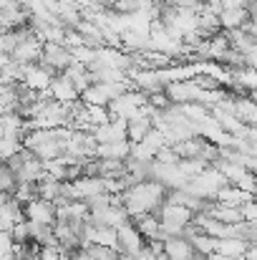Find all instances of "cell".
<instances>
[{"mask_svg": "<svg viewBox=\"0 0 257 260\" xmlns=\"http://www.w3.org/2000/svg\"><path fill=\"white\" fill-rule=\"evenodd\" d=\"M116 200L124 205L129 217L134 220L139 215L157 212L164 205V200H167V187H162L157 179H141V182L126 187L124 192H119Z\"/></svg>", "mask_w": 257, "mask_h": 260, "instance_id": "cell-1", "label": "cell"}, {"mask_svg": "<svg viewBox=\"0 0 257 260\" xmlns=\"http://www.w3.org/2000/svg\"><path fill=\"white\" fill-rule=\"evenodd\" d=\"M41 51H43V41H41L35 33H30L25 41H20V43H18L13 51H10V61H13V63H18V66L38 63Z\"/></svg>", "mask_w": 257, "mask_h": 260, "instance_id": "cell-3", "label": "cell"}, {"mask_svg": "<svg viewBox=\"0 0 257 260\" xmlns=\"http://www.w3.org/2000/svg\"><path fill=\"white\" fill-rule=\"evenodd\" d=\"M242 53V58H245V66L247 69H257V41L255 43H250L245 51H240Z\"/></svg>", "mask_w": 257, "mask_h": 260, "instance_id": "cell-11", "label": "cell"}, {"mask_svg": "<svg viewBox=\"0 0 257 260\" xmlns=\"http://www.w3.org/2000/svg\"><path fill=\"white\" fill-rule=\"evenodd\" d=\"M20 149H23V137H10V134L0 137V165H5Z\"/></svg>", "mask_w": 257, "mask_h": 260, "instance_id": "cell-8", "label": "cell"}, {"mask_svg": "<svg viewBox=\"0 0 257 260\" xmlns=\"http://www.w3.org/2000/svg\"><path fill=\"white\" fill-rule=\"evenodd\" d=\"M15 187H18V177L13 174V170H10L8 165H0V192L13 194Z\"/></svg>", "mask_w": 257, "mask_h": 260, "instance_id": "cell-9", "label": "cell"}, {"mask_svg": "<svg viewBox=\"0 0 257 260\" xmlns=\"http://www.w3.org/2000/svg\"><path fill=\"white\" fill-rule=\"evenodd\" d=\"M51 99L61 101V104H76L81 99V91L76 88V84L66 76V74H56L53 81H51V88H48Z\"/></svg>", "mask_w": 257, "mask_h": 260, "instance_id": "cell-6", "label": "cell"}, {"mask_svg": "<svg viewBox=\"0 0 257 260\" xmlns=\"http://www.w3.org/2000/svg\"><path fill=\"white\" fill-rule=\"evenodd\" d=\"M53 76H56V74H51V71H48L46 66H41V63H28V66H23V84L30 88V91H38V93L48 91Z\"/></svg>", "mask_w": 257, "mask_h": 260, "instance_id": "cell-4", "label": "cell"}, {"mask_svg": "<svg viewBox=\"0 0 257 260\" xmlns=\"http://www.w3.org/2000/svg\"><path fill=\"white\" fill-rule=\"evenodd\" d=\"M23 207H25V220L43 222V225H53L56 222V202H51L46 197H35V200H30Z\"/></svg>", "mask_w": 257, "mask_h": 260, "instance_id": "cell-5", "label": "cell"}, {"mask_svg": "<svg viewBox=\"0 0 257 260\" xmlns=\"http://www.w3.org/2000/svg\"><path fill=\"white\" fill-rule=\"evenodd\" d=\"M74 61H76V58H74L71 46H66V43H56V41L43 43V51H41V58H38V63L46 66L51 74H63Z\"/></svg>", "mask_w": 257, "mask_h": 260, "instance_id": "cell-2", "label": "cell"}, {"mask_svg": "<svg viewBox=\"0 0 257 260\" xmlns=\"http://www.w3.org/2000/svg\"><path fill=\"white\" fill-rule=\"evenodd\" d=\"M247 18H250L247 8H227L219 13V25H222V30H237L247 23Z\"/></svg>", "mask_w": 257, "mask_h": 260, "instance_id": "cell-7", "label": "cell"}, {"mask_svg": "<svg viewBox=\"0 0 257 260\" xmlns=\"http://www.w3.org/2000/svg\"><path fill=\"white\" fill-rule=\"evenodd\" d=\"M240 212H242L245 222H257V197L247 200L245 205H240Z\"/></svg>", "mask_w": 257, "mask_h": 260, "instance_id": "cell-10", "label": "cell"}]
</instances>
